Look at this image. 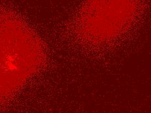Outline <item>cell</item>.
I'll list each match as a JSON object with an SVG mask.
<instances>
[{
    "mask_svg": "<svg viewBox=\"0 0 151 113\" xmlns=\"http://www.w3.org/2000/svg\"><path fill=\"white\" fill-rule=\"evenodd\" d=\"M46 61L37 33L12 12H0V103L8 99Z\"/></svg>",
    "mask_w": 151,
    "mask_h": 113,
    "instance_id": "obj_1",
    "label": "cell"
},
{
    "mask_svg": "<svg viewBox=\"0 0 151 113\" xmlns=\"http://www.w3.org/2000/svg\"><path fill=\"white\" fill-rule=\"evenodd\" d=\"M143 0H86L75 20V32L83 42L108 45L119 39L136 23Z\"/></svg>",
    "mask_w": 151,
    "mask_h": 113,
    "instance_id": "obj_2",
    "label": "cell"
}]
</instances>
